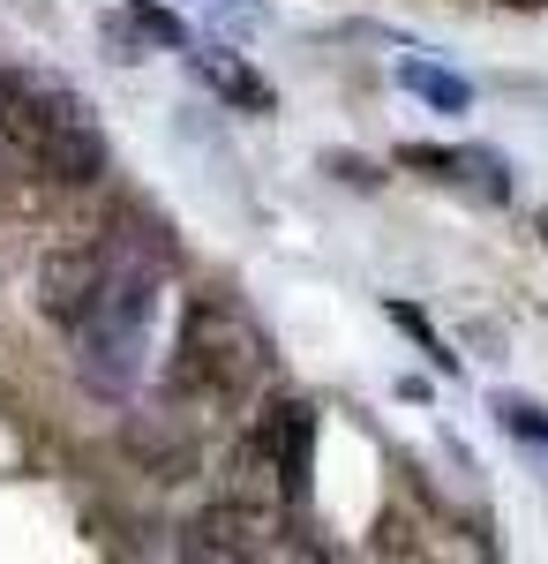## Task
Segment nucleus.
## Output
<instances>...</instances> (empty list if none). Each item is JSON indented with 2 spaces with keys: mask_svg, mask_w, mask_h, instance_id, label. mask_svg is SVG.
Here are the masks:
<instances>
[{
  "mask_svg": "<svg viewBox=\"0 0 548 564\" xmlns=\"http://www.w3.org/2000/svg\"><path fill=\"white\" fill-rule=\"evenodd\" d=\"M398 76H406V90H421L428 106H443V113H465V98H473L459 76H443V68H428V61H406Z\"/></svg>",
  "mask_w": 548,
  "mask_h": 564,
  "instance_id": "obj_7",
  "label": "nucleus"
},
{
  "mask_svg": "<svg viewBox=\"0 0 548 564\" xmlns=\"http://www.w3.org/2000/svg\"><path fill=\"white\" fill-rule=\"evenodd\" d=\"M188 68H196L226 106H249V113H271V106H278V90L263 84L249 61H233V53H188Z\"/></svg>",
  "mask_w": 548,
  "mask_h": 564,
  "instance_id": "obj_6",
  "label": "nucleus"
},
{
  "mask_svg": "<svg viewBox=\"0 0 548 564\" xmlns=\"http://www.w3.org/2000/svg\"><path fill=\"white\" fill-rule=\"evenodd\" d=\"M106 279H113V249H106V241H76V249H53V257L39 263V308H45V324L76 332L90 308H98Z\"/></svg>",
  "mask_w": 548,
  "mask_h": 564,
  "instance_id": "obj_4",
  "label": "nucleus"
},
{
  "mask_svg": "<svg viewBox=\"0 0 548 564\" xmlns=\"http://www.w3.org/2000/svg\"><path fill=\"white\" fill-rule=\"evenodd\" d=\"M151 316H158V263H128L121 249H113V279H106L98 308L76 324V369H84L90 391L121 399V391L135 384Z\"/></svg>",
  "mask_w": 548,
  "mask_h": 564,
  "instance_id": "obj_3",
  "label": "nucleus"
},
{
  "mask_svg": "<svg viewBox=\"0 0 548 564\" xmlns=\"http://www.w3.org/2000/svg\"><path fill=\"white\" fill-rule=\"evenodd\" d=\"M504 8H548V0H504Z\"/></svg>",
  "mask_w": 548,
  "mask_h": 564,
  "instance_id": "obj_9",
  "label": "nucleus"
},
{
  "mask_svg": "<svg viewBox=\"0 0 548 564\" xmlns=\"http://www.w3.org/2000/svg\"><path fill=\"white\" fill-rule=\"evenodd\" d=\"M541 234H548V226H541Z\"/></svg>",
  "mask_w": 548,
  "mask_h": 564,
  "instance_id": "obj_10",
  "label": "nucleus"
},
{
  "mask_svg": "<svg viewBox=\"0 0 548 564\" xmlns=\"http://www.w3.org/2000/svg\"><path fill=\"white\" fill-rule=\"evenodd\" d=\"M496 414H504V430L518 436V444H541L548 452V406H534V399H504Z\"/></svg>",
  "mask_w": 548,
  "mask_h": 564,
  "instance_id": "obj_8",
  "label": "nucleus"
},
{
  "mask_svg": "<svg viewBox=\"0 0 548 564\" xmlns=\"http://www.w3.org/2000/svg\"><path fill=\"white\" fill-rule=\"evenodd\" d=\"M271 377V347L233 294H196L173 332V391L196 406H249Z\"/></svg>",
  "mask_w": 548,
  "mask_h": 564,
  "instance_id": "obj_1",
  "label": "nucleus"
},
{
  "mask_svg": "<svg viewBox=\"0 0 548 564\" xmlns=\"http://www.w3.org/2000/svg\"><path fill=\"white\" fill-rule=\"evenodd\" d=\"M0 151L68 188L106 174V135L84 113V98L39 76H0Z\"/></svg>",
  "mask_w": 548,
  "mask_h": 564,
  "instance_id": "obj_2",
  "label": "nucleus"
},
{
  "mask_svg": "<svg viewBox=\"0 0 548 564\" xmlns=\"http://www.w3.org/2000/svg\"><path fill=\"white\" fill-rule=\"evenodd\" d=\"M271 534H286V512L233 489L226 505H211L204 520L188 527V557H271V550H278Z\"/></svg>",
  "mask_w": 548,
  "mask_h": 564,
  "instance_id": "obj_5",
  "label": "nucleus"
}]
</instances>
